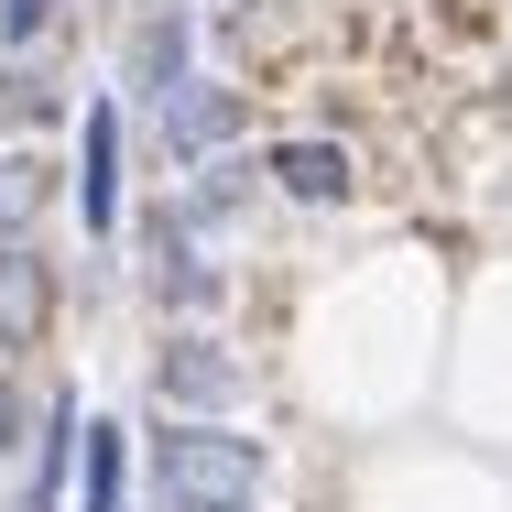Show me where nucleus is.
<instances>
[{
  "mask_svg": "<svg viewBox=\"0 0 512 512\" xmlns=\"http://www.w3.org/2000/svg\"><path fill=\"white\" fill-rule=\"evenodd\" d=\"M142 469H153V502L164 512H251L273 491V447L251 425H229V414H164L153 447H142Z\"/></svg>",
  "mask_w": 512,
  "mask_h": 512,
  "instance_id": "f257e3e1",
  "label": "nucleus"
},
{
  "mask_svg": "<svg viewBox=\"0 0 512 512\" xmlns=\"http://www.w3.org/2000/svg\"><path fill=\"white\" fill-rule=\"evenodd\" d=\"M142 284H153V306H164V316H207L218 295H229V273L207 262V229L175 197L142 218Z\"/></svg>",
  "mask_w": 512,
  "mask_h": 512,
  "instance_id": "f03ea898",
  "label": "nucleus"
},
{
  "mask_svg": "<svg viewBox=\"0 0 512 512\" xmlns=\"http://www.w3.org/2000/svg\"><path fill=\"white\" fill-rule=\"evenodd\" d=\"M153 120V153L175 164V175H197V164H218L229 142H240V120H251V99L229 88V77H186L164 109H142Z\"/></svg>",
  "mask_w": 512,
  "mask_h": 512,
  "instance_id": "7ed1b4c3",
  "label": "nucleus"
},
{
  "mask_svg": "<svg viewBox=\"0 0 512 512\" xmlns=\"http://www.w3.org/2000/svg\"><path fill=\"white\" fill-rule=\"evenodd\" d=\"M240 393H251V371H240V349H229V338L175 327V338L153 349V404H164V414H229Z\"/></svg>",
  "mask_w": 512,
  "mask_h": 512,
  "instance_id": "20e7f679",
  "label": "nucleus"
},
{
  "mask_svg": "<svg viewBox=\"0 0 512 512\" xmlns=\"http://www.w3.org/2000/svg\"><path fill=\"white\" fill-rule=\"evenodd\" d=\"M186 77H197V11H186V0H142L131 55H120V99H131V109H164Z\"/></svg>",
  "mask_w": 512,
  "mask_h": 512,
  "instance_id": "39448f33",
  "label": "nucleus"
},
{
  "mask_svg": "<svg viewBox=\"0 0 512 512\" xmlns=\"http://www.w3.org/2000/svg\"><path fill=\"white\" fill-rule=\"evenodd\" d=\"M44 327H55V251L0 240V371H11V360H33V349H44Z\"/></svg>",
  "mask_w": 512,
  "mask_h": 512,
  "instance_id": "423d86ee",
  "label": "nucleus"
},
{
  "mask_svg": "<svg viewBox=\"0 0 512 512\" xmlns=\"http://www.w3.org/2000/svg\"><path fill=\"white\" fill-rule=\"evenodd\" d=\"M120 142H131L120 99L77 109V218H88V240H120Z\"/></svg>",
  "mask_w": 512,
  "mask_h": 512,
  "instance_id": "0eeeda50",
  "label": "nucleus"
},
{
  "mask_svg": "<svg viewBox=\"0 0 512 512\" xmlns=\"http://www.w3.org/2000/svg\"><path fill=\"white\" fill-rule=\"evenodd\" d=\"M77 447H88V414H77V393L55 382V393L33 404V458H22L11 512H66V469H77Z\"/></svg>",
  "mask_w": 512,
  "mask_h": 512,
  "instance_id": "6e6552de",
  "label": "nucleus"
},
{
  "mask_svg": "<svg viewBox=\"0 0 512 512\" xmlns=\"http://www.w3.org/2000/svg\"><path fill=\"white\" fill-rule=\"evenodd\" d=\"M262 175H273L295 207H349V197H360V153L327 142V131H284V142H262Z\"/></svg>",
  "mask_w": 512,
  "mask_h": 512,
  "instance_id": "1a4fd4ad",
  "label": "nucleus"
},
{
  "mask_svg": "<svg viewBox=\"0 0 512 512\" xmlns=\"http://www.w3.org/2000/svg\"><path fill=\"white\" fill-rule=\"evenodd\" d=\"M55 197H66V164L44 142H0V240H33L55 218Z\"/></svg>",
  "mask_w": 512,
  "mask_h": 512,
  "instance_id": "9d476101",
  "label": "nucleus"
},
{
  "mask_svg": "<svg viewBox=\"0 0 512 512\" xmlns=\"http://www.w3.org/2000/svg\"><path fill=\"white\" fill-rule=\"evenodd\" d=\"M262 197V164H251V153H218V164H197V175H186V218H197L207 240H218V229H229V218H240V207Z\"/></svg>",
  "mask_w": 512,
  "mask_h": 512,
  "instance_id": "9b49d317",
  "label": "nucleus"
},
{
  "mask_svg": "<svg viewBox=\"0 0 512 512\" xmlns=\"http://www.w3.org/2000/svg\"><path fill=\"white\" fill-rule=\"evenodd\" d=\"M120 480H131V436H120V414H88V447H77V512H120Z\"/></svg>",
  "mask_w": 512,
  "mask_h": 512,
  "instance_id": "f8f14e48",
  "label": "nucleus"
},
{
  "mask_svg": "<svg viewBox=\"0 0 512 512\" xmlns=\"http://www.w3.org/2000/svg\"><path fill=\"white\" fill-rule=\"evenodd\" d=\"M55 11H66V0H0V55H33V44L55 33Z\"/></svg>",
  "mask_w": 512,
  "mask_h": 512,
  "instance_id": "ddd939ff",
  "label": "nucleus"
}]
</instances>
